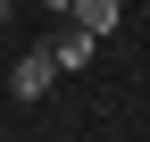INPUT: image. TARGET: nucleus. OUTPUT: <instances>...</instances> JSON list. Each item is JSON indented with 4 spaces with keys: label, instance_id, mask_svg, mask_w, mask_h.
<instances>
[{
    "label": "nucleus",
    "instance_id": "obj_1",
    "mask_svg": "<svg viewBox=\"0 0 150 142\" xmlns=\"http://www.w3.org/2000/svg\"><path fill=\"white\" fill-rule=\"evenodd\" d=\"M50 84H59V59H50V42H33L25 59L8 67V92H17V100H42Z\"/></svg>",
    "mask_w": 150,
    "mask_h": 142
},
{
    "label": "nucleus",
    "instance_id": "obj_5",
    "mask_svg": "<svg viewBox=\"0 0 150 142\" xmlns=\"http://www.w3.org/2000/svg\"><path fill=\"white\" fill-rule=\"evenodd\" d=\"M8 9H17V0H0V25H8Z\"/></svg>",
    "mask_w": 150,
    "mask_h": 142
},
{
    "label": "nucleus",
    "instance_id": "obj_3",
    "mask_svg": "<svg viewBox=\"0 0 150 142\" xmlns=\"http://www.w3.org/2000/svg\"><path fill=\"white\" fill-rule=\"evenodd\" d=\"M117 9H125V0H75V25H83V33H108V25H117Z\"/></svg>",
    "mask_w": 150,
    "mask_h": 142
},
{
    "label": "nucleus",
    "instance_id": "obj_4",
    "mask_svg": "<svg viewBox=\"0 0 150 142\" xmlns=\"http://www.w3.org/2000/svg\"><path fill=\"white\" fill-rule=\"evenodd\" d=\"M42 9H59V17H67V9H75V0H42Z\"/></svg>",
    "mask_w": 150,
    "mask_h": 142
},
{
    "label": "nucleus",
    "instance_id": "obj_2",
    "mask_svg": "<svg viewBox=\"0 0 150 142\" xmlns=\"http://www.w3.org/2000/svg\"><path fill=\"white\" fill-rule=\"evenodd\" d=\"M50 59H59V75H83V67L100 59V33H83V25L67 17V33H50Z\"/></svg>",
    "mask_w": 150,
    "mask_h": 142
}]
</instances>
